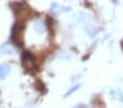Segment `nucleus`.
<instances>
[{"mask_svg": "<svg viewBox=\"0 0 123 108\" xmlns=\"http://www.w3.org/2000/svg\"><path fill=\"white\" fill-rule=\"evenodd\" d=\"M77 21L80 22V23H87L88 22V15L86 13H84V12H80L79 14H77Z\"/></svg>", "mask_w": 123, "mask_h": 108, "instance_id": "1a4fd4ad", "label": "nucleus"}, {"mask_svg": "<svg viewBox=\"0 0 123 108\" xmlns=\"http://www.w3.org/2000/svg\"><path fill=\"white\" fill-rule=\"evenodd\" d=\"M109 96L112 101L123 103V92L120 89H113L109 92Z\"/></svg>", "mask_w": 123, "mask_h": 108, "instance_id": "20e7f679", "label": "nucleus"}, {"mask_svg": "<svg viewBox=\"0 0 123 108\" xmlns=\"http://www.w3.org/2000/svg\"><path fill=\"white\" fill-rule=\"evenodd\" d=\"M0 54L8 55V56L14 55L15 54V48H14V46L12 44H10V43H3V44L0 46Z\"/></svg>", "mask_w": 123, "mask_h": 108, "instance_id": "7ed1b4c3", "label": "nucleus"}, {"mask_svg": "<svg viewBox=\"0 0 123 108\" xmlns=\"http://www.w3.org/2000/svg\"><path fill=\"white\" fill-rule=\"evenodd\" d=\"M22 64L25 69H33L35 67V60L30 52H24L22 56Z\"/></svg>", "mask_w": 123, "mask_h": 108, "instance_id": "f257e3e1", "label": "nucleus"}, {"mask_svg": "<svg viewBox=\"0 0 123 108\" xmlns=\"http://www.w3.org/2000/svg\"><path fill=\"white\" fill-rule=\"evenodd\" d=\"M86 33L89 35V37H95L96 35H97V33H98V28L96 27L95 25H92V24H87L86 25Z\"/></svg>", "mask_w": 123, "mask_h": 108, "instance_id": "0eeeda50", "label": "nucleus"}, {"mask_svg": "<svg viewBox=\"0 0 123 108\" xmlns=\"http://www.w3.org/2000/svg\"><path fill=\"white\" fill-rule=\"evenodd\" d=\"M34 31L37 34H44L45 31H46V24L43 20H37V21L34 23Z\"/></svg>", "mask_w": 123, "mask_h": 108, "instance_id": "39448f33", "label": "nucleus"}, {"mask_svg": "<svg viewBox=\"0 0 123 108\" xmlns=\"http://www.w3.org/2000/svg\"><path fill=\"white\" fill-rule=\"evenodd\" d=\"M10 73V66L8 64H0V80H3Z\"/></svg>", "mask_w": 123, "mask_h": 108, "instance_id": "423d86ee", "label": "nucleus"}, {"mask_svg": "<svg viewBox=\"0 0 123 108\" xmlns=\"http://www.w3.org/2000/svg\"><path fill=\"white\" fill-rule=\"evenodd\" d=\"M50 11L54 14H60V13H67V12L71 11L70 7H62V6L58 5L57 2L51 3L50 6Z\"/></svg>", "mask_w": 123, "mask_h": 108, "instance_id": "f03ea898", "label": "nucleus"}, {"mask_svg": "<svg viewBox=\"0 0 123 108\" xmlns=\"http://www.w3.org/2000/svg\"><path fill=\"white\" fill-rule=\"evenodd\" d=\"M80 87H81V85H79V84L74 85V86H72V87H70V89L65 92V94H64V96H63V98H68V97H70L71 95H73L75 92L80 89Z\"/></svg>", "mask_w": 123, "mask_h": 108, "instance_id": "6e6552de", "label": "nucleus"}]
</instances>
